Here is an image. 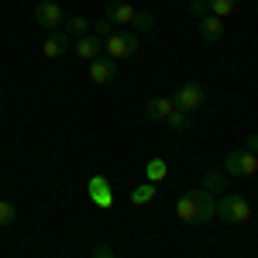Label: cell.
<instances>
[{
    "instance_id": "ffe728a7",
    "label": "cell",
    "mask_w": 258,
    "mask_h": 258,
    "mask_svg": "<svg viewBox=\"0 0 258 258\" xmlns=\"http://www.w3.org/2000/svg\"><path fill=\"white\" fill-rule=\"evenodd\" d=\"M200 186H203L207 193H220V186H224V176H220V172H207Z\"/></svg>"
},
{
    "instance_id": "7c38bea8",
    "label": "cell",
    "mask_w": 258,
    "mask_h": 258,
    "mask_svg": "<svg viewBox=\"0 0 258 258\" xmlns=\"http://www.w3.org/2000/svg\"><path fill=\"white\" fill-rule=\"evenodd\" d=\"M197 24H200V38H203V41H220V38H224V21L214 18V14L200 18Z\"/></svg>"
},
{
    "instance_id": "3957f363",
    "label": "cell",
    "mask_w": 258,
    "mask_h": 258,
    "mask_svg": "<svg viewBox=\"0 0 258 258\" xmlns=\"http://www.w3.org/2000/svg\"><path fill=\"white\" fill-rule=\"evenodd\" d=\"M217 217L224 224H244V220L251 217V203H248V197H241V193H220Z\"/></svg>"
},
{
    "instance_id": "cb8c5ba5",
    "label": "cell",
    "mask_w": 258,
    "mask_h": 258,
    "mask_svg": "<svg viewBox=\"0 0 258 258\" xmlns=\"http://www.w3.org/2000/svg\"><path fill=\"white\" fill-rule=\"evenodd\" d=\"M244 152L258 155V131H251V135H248V141H244Z\"/></svg>"
},
{
    "instance_id": "8fae6325",
    "label": "cell",
    "mask_w": 258,
    "mask_h": 258,
    "mask_svg": "<svg viewBox=\"0 0 258 258\" xmlns=\"http://www.w3.org/2000/svg\"><path fill=\"white\" fill-rule=\"evenodd\" d=\"M41 52H45V59L66 55V52H69V35H66V31H52V35L45 38V45H41Z\"/></svg>"
},
{
    "instance_id": "8992f818",
    "label": "cell",
    "mask_w": 258,
    "mask_h": 258,
    "mask_svg": "<svg viewBox=\"0 0 258 258\" xmlns=\"http://www.w3.org/2000/svg\"><path fill=\"white\" fill-rule=\"evenodd\" d=\"M203 97H207V93H203V86H200V83H179L172 103H176L179 110L193 114V110H200V107H203Z\"/></svg>"
},
{
    "instance_id": "2e32d148",
    "label": "cell",
    "mask_w": 258,
    "mask_h": 258,
    "mask_svg": "<svg viewBox=\"0 0 258 258\" xmlns=\"http://www.w3.org/2000/svg\"><path fill=\"white\" fill-rule=\"evenodd\" d=\"M165 176H169V165H165V159L145 162V179H148V182H162Z\"/></svg>"
},
{
    "instance_id": "9c48e42d",
    "label": "cell",
    "mask_w": 258,
    "mask_h": 258,
    "mask_svg": "<svg viewBox=\"0 0 258 258\" xmlns=\"http://www.w3.org/2000/svg\"><path fill=\"white\" fill-rule=\"evenodd\" d=\"M86 193H90V200H93L97 207H114V193H110L107 176H93V179H90V186H86Z\"/></svg>"
},
{
    "instance_id": "30bf717a",
    "label": "cell",
    "mask_w": 258,
    "mask_h": 258,
    "mask_svg": "<svg viewBox=\"0 0 258 258\" xmlns=\"http://www.w3.org/2000/svg\"><path fill=\"white\" fill-rule=\"evenodd\" d=\"M73 52H76L80 62H93L97 55H103V41H100L97 35H83V38L73 45Z\"/></svg>"
},
{
    "instance_id": "e0dca14e",
    "label": "cell",
    "mask_w": 258,
    "mask_h": 258,
    "mask_svg": "<svg viewBox=\"0 0 258 258\" xmlns=\"http://www.w3.org/2000/svg\"><path fill=\"white\" fill-rule=\"evenodd\" d=\"M207 7H210V14L214 18H231L234 11H238V0H207Z\"/></svg>"
},
{
    "instance_id": "44dd1931",
    "label": "cell",
    "mask_w": 258,
    "mask_h": 258,
    "mask_svg": "<svg viewBox=\"0 0 258 258\" xmlns=\"http://www.w3.org/2000/svg\"><path fill=\"white\" fill-rule=\"evenodd\" d=\"M90 31H93L100 41L107 38V35H114V31H110V21H93V28H90Z\"/></svg>"
},
{
    "instance_id": "5b68a950",
    "label": "cell",
    "mask_w": 258,
    "mask_h": 258,
    "mask_svg": "<svg viewBox=\"0 0 258 258\" xmlns=\"http://www.w3.org/2000/svg\"><path fill=\"white\" fill-rule=\"evenodd\" d=\"M224 172L227 176H255L258 172V155L251 152H244V148H234V152H227L224 155Z\"/></svg>"
},
{
    "instance_id": "277c9868",
    "label": "cell",
    "mask_w": 258,
    "mask_h": 258,
    "mask_svg": "<svg viewBox=\"0 0 258 258\" xmlns=\"http://www.w3.org/2000/svg\"><path fill=\"white\" fill-rule=\"evenodd\" d=\"M138 52V35L135 31H114V35H107L103 38V55H110V59L117 62V59H131Z\"/></svg>"
},
{
    "instance_id": "603a6c76",
    "label": "cell",
    "mask_w": 258,
    "mask_h": 258,
    "mask_svg": "<svg viewBox=\"0 0 258 258\" xmlns=\"http://www.w3.org/2000/svg\"><path fill=\"white\" fill-rule=\"evenodd\" d=\"M90 258H117V255L110 251V244H97V248H93V255H90Z\"/></svg>"
},
{
    "instance_id": "6da1fadb",
    "label": "cell",
    "mask_w": 258,
    "mask_h": 258,
    "mask_svg": "<svg viewBox=\"0 0 258 258\" xmlns=\"http://www.w3.org/2000/svg\"><path fill=\"white\" fill-rule=\"evenodd\" d=\"M176 214L182 224H207V220L217 217V197L207 193L203 186H197L176 200Z\"/></svg>"
},
{
    "instance_id": "7402d4cb",
    "label": "cell",
    "mask_w": 258,
    "mask_h": 258,
    "mask_svg": "<svg viewBox=\"0 0 258 258\" xmlns=\"http://www.w3.org/2000/svg\"><path fill=\"white\" fill-rule=\"evenodd\" d=\"M189 14H193V18H207V14H210V7H207V0H193V4H189Z\"/></svg>"
},
{
    "instance_id": "ac0fdd59",
    "label": "cell",
    "mask_w": 258,
    "mask_h": 258,
    "mask_svg": "<svg viewBox=\"0 0 258 258\" xmlns=\"http://www.w3.org/2000/svg\"><path fill=\"white\" fill-rule=\"evenodd\" d=\"M165 127H169V131H176V135H182V131H186V127H189V114H186V110H172V114H169V117H165Z\"/></svg>"
},
{
    "instance_id": "4fadbf2b",
    "label": "cell",
    "mask_w": 258,
    "mask_h": 258,
    "mask_svg": "<svg viewBox=\"0 0 258 258\" xmlns=\"http://www.w3.org/2000/svg\"><path fill=\"white\" fill-rule=\"evenodd\" d=\"M172 110H176V103H172L169 97H152L148 103H145V114H148L152 120H165Z\"/></svg>"
},
{
    "instance_id": "d6986e66",
    "label": "cell",
    "mask_w": 258,
    "mask_h": 258,
    "mask_svg": "<svg viewBox=\"0 0 258 258\" xmlns=\"http://www.w3.org/2000/svg\"><path fill=\"white\" fill-rule=\"evenodd\" d=\"M14 217H18V207H14L11 200H0V227L14 224Z\"/></svg>"
},
{
    "instance_id": "7a4b0ae2",
    "label": "cell",
    "mask_w": 258,
    "mask_h": 258,
    "mask_svg": "<svg viewBox=\"0 0 258 258\" xmlns=\"http://www.w3.org/2000/svg\"><path fill=\"white\" fill-rule=\"evenodd\" d=\"M107 21L110 24H124V28H135V31H152L155 28V18L148 11H138L124 0H110L107 4Z\"/></svg>"
},
{
    "instance_id": "52a82bcc",
    "label": "cell",
    "mask_w": 258,
    "mask_h": 258,
    "mask_svg": "<svg viewBox=\"0 0 258 258\" xmlns=\"http://www.w3.org/2000/svg\"><path fill=\"white\" fill-rule=\"evenodd\" d=\"M35 21H38L45 31H59L62 24H66V14H62V7L55 0H41L38 7H35Z\"/></svg>"
},
{
    "instance_id": "5bb4252c",
    "label": "cell",
    "mask_w": 258,
    "mask_h": 258,
    "mask_svg": "<svg viewBox=\"0 0 258 258\" xmlns=\"http://www.w3.org/2000/svg\"><path fill=\"white\" fill-rule=\"evenodd\" d=\"M155 193H159V182H148V179H145L141 186L131 189V203H135V207H145V203H152V200H155Z\"/></svg>"
},
{
    "instance_id": "9a60e30c",
    "label": "cell",
    "mask_w": 258,
    "mask_h": 258,
    "mask_svg": "<svg viewBox=\"0 0 258 258\" xmlns=\"http://www.w3.org/2000/svg\"><path fill=\"white\" fill-rule=\"evenodd\" d=\"M66 35H76V38H83V35H90V28H93V21L83 18V14H73V18H66Z\"/></svg>"
},
{
    "instance_id": "ba28073f",
    "label": "cell",
    "mask_w": 258,
    "mask_h": 258,
    "mask_svg": "<svg viewBox=\"0 0 258 258\" xmlns=\"http://www.w3.org/2000/svg\"><path fill=\"white\" fill-rule=\"evenodd\" d=\"M117 76V62L110 59V55H97V59L90 62V80L93 83H110Z\"/></svg>"
}]
</instances>
